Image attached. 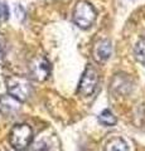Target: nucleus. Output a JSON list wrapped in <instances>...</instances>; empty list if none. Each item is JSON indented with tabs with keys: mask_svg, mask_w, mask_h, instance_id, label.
<instances>
[{
	"mask_svg": "<svg viewBox=\"0 0 145 151\" xmlns=\"http://www.w3.org/2000/svg\"><path fill=\"white\" fill-rule=\"evenodd\" d=\"M32 139H33V131L27 124L15 125L10 132V144L18 151L27 149L30 145Z\"/></svg>",
	"mask_w": 145,
	"mask_h": 151,
	"instance_id": "3",
	"label": "nucleus"
},
{
	"mask_svg": "<svg viewBox=\"0 0 145 151\" xmlns=\"http://www.w3.org/2000/svg\"><path fill=\"white\" fill-rule=\"evenodd\" d=\"M99 121L105 126H114V125H116V122H118L116 117L112 115V112L110 110H104L102 111L100 113V116H99Z\"/></svg>",
	"mask_w": 145,
	"mask_h": 151,
	"instance_id": "10",
	"label": "nucleus"
},
{
	"mask_svg": "<svg viewBox=\"0 0 145 151\" xmlns=\"http://www.w3.org/2000/svg\"><path fill=\"white\" fill-rule=\"evenodd\" d=\"M134 57L139 63L145 64V37L140 38L134 47Z\"/></svg>",
	"mask_w": 145,
	"mask_h": 151,
	"instance_id": "8",
	"label": "nucleus"
},
{
	"mask_svg": "<svg viewBox=\"0 0 145 151\" xmlns=\"http://www.w3.org/2000/svg\"><path fill=\"white\" fill-rule=\"evenodd\" d=\"M0 110H1L3 112H5V113H9L12 111L18 110L17 100H15V98H13L12 96L1 98V100H0Z\"/></svg>",
	"mask_w": 145,
	"mask_h": 151,
	"instance_id": "9",
	"label": "nucleus"
},
{
	"mask_svg": "<svg viewBox=\"0 0 145 151\" xmlns=\"http://www.w3.org/2000/svg\"><path fill=\"white\" fill-rule=\"evenodd\" d=\"M9 18V8L3 0H0V23L5 22Z\"/></svg>",
	"mask_w": 145,
	"mask_h": 151,
	"instance_id": "11",
	"label": "nucleus"
},
{
	"mask_svg": "<svg viewBox=\"0 0 145 151\" xmlns=\"http://www.w3.org/2000/svg\"><path fill=\"white\" fill-rule=\"evenodd\" d=\"M111 53H112V45H111V42L107 39L97 42V44L95 45V49H93V57L100 63L106 62L111 57Z\"/></svg>",
	"mask_w": 145,
	"mask_h": 151,
	"instance_id": "6",
	"label": "nucleus"
},
{
	"mask_svg": "<svg viewBox=\"0 0 145 151\" xmlns=\"http://www.w3.org/2000/svg\"><path fill=\"white\" fill-rule=\"evenodd\" d=\"M97 84H99V74H97L95 68L88 65L82 74V78H81V81H79L77 92L81 94L82 97L92 96L96 91Z\"/></svg>",
	"mask_w": 145,
	"mask_h": 151,
	"instance_id": "4",
	"label": "nucleus"
},
{
	"mask_svg": "<svg viewBox=\"0 0 145 151\" xmlns=\"http://www.w3.org/2000/svg\"><path fill=\"white\" fill-rule=\"evenodd\" d=\"M1 53H3V40L0 38V55H1Z\"/></svg>",
	"mask_w": 145,
	"mask_h": 151,
	"instance_id": "12",
	"label": "nucleus"
},
{
	"mask_svg": "<svg viewBox=\"0 0 145 151\" xmlns=\"http://www.w3.org/2000/svg\"><path fill=\"white\" fill-rule=\"evenodd\" d=\"M105 151H129V146L121 137H114L107 141Z\"/></svg>",
	"mask_w": 145,
	"mask_h": 151,
	"instance_id": "7",
	"label": "nucleus"
},
{
	"mask_svg": "<svg viewBox=\"0 0 145 151\" xmlns=\"http://www.w3.org/2000/svg\"><path fill=\"white\" fill-rule=\"evenodd\" d=\"M97 13L95 10L92 4L88 1H79L76 4V6L73 9V22L77 27H79L81 29H87L90 28L93 22L96 20Z\"/></svg>",
	"mask_w": 145,
	"mask_h": 151,
	"instance_id": "2",
	"label": "nucleus"
},
{
	"mask_svg": "<svg viewBox=\"0 0 145 151\" xmlns=\"http://www.w3.org/2000/svg\"><path fill=\"white\" fill-rule=\"evenodd\" d=\"M6 88L9 96L15 98L18 102H24L32 93V84L29 79L22 76H10L6 78Z\"/></svg>",
	"mask_w": 145,
	"mask_h": 151,
	"instance_id": "1",
	"label": "nucleus"
},
{
	"mask_svg": "<svg viewBox=\"0 0 145 151\" xmlns=\"http://www.w3.org/2000/svg\"><path fill=\"white\" fill-rule=\"evenodd\" d=\"M29 69H30L32 77L38 82L45 81L50 73L49 62L43 55H38V57H35V58H33V60L30 62Z\"/></svg>",
	"mask_w": 145,
	"mask_h": 151,
	"instance_id": "5",
	"label": "nucleus"
}]
</instances>
